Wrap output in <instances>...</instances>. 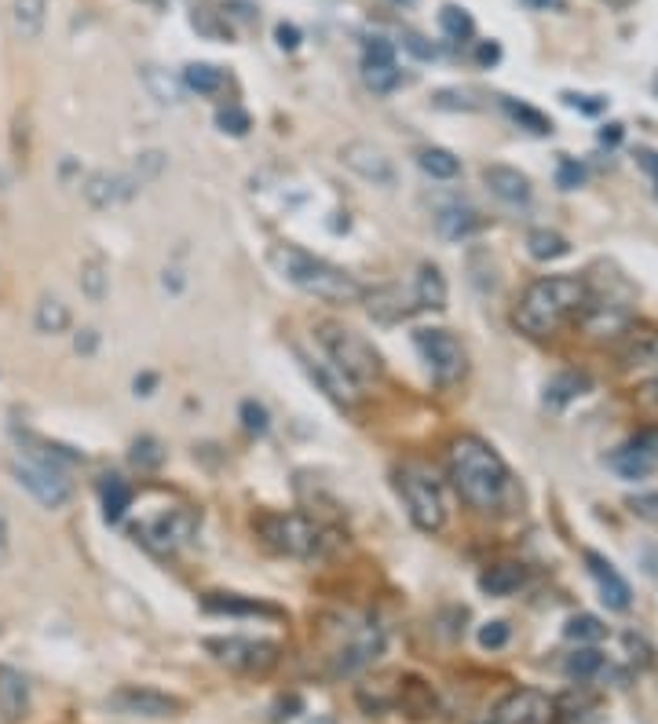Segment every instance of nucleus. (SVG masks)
I'll use <instances>...</instances> for the list:
<instances>
[{
	"mask_svg": "<svg viewBox=\"0 0 658 724\" xmlns=\"http://www.w3.org/2000/svg\"><path fill=\"white\" fill-rule=\"evenodd\" d=\"M479 644L490 651L505 648V644H509V626H505V622H487V626L479 629Z\"/></svg>",
	"mask_w": 658,
	"mask_h": 724,
	"instance_id": "50",
	"label": "nucleus"
},
{
	"mask_svg": "<svg viewBox=\"0 0 658 724\" xmlns=\"http://www.w3.org/2000/svg\"><path fill=\"white\" fill-rule=\"evenodd\" d=\"M96 348H99V333L88 326V330H81L74 337V352L77 355H96Z\"/></svg>",
	"mask_w": 658,
	"mask_h": 724,
	"instance_id": "55",
	"label": "nucleus"
},
{
	"mask_svg": "<svg viewBox=\"0 0 658 724\" xmlns=\"http://www.w3.org/2000/svg\"><path fill=\"white\" fill-rule=\"evenodd\" d=\"M362 297H366V311L373 315V322H381V326H395L417 311L414 293H406L403 286H377Z\"/></svg>",
	"mask_w": 658,
	"mask_h": 724,
	"instance_id": "16",
	"label": "nucleus"
},
{
	"mask_svg": "<svg viewBox=\"0 0 658 724\" xmlns=\"http://www.w3.org/2000/svg\"><path fill=\"white\" fill-rule=\"evenodd\" d=\"M384 651V633L381 626H359L351 633V640L333 655V677H351L362 666H370Z\"/></svg>",
	"mask_w": 658,
	"mask_h": 724,
	"instance_id": "15",
	"label": "nucleus"
},
{
	"mask_svg": "<svg viewBox=\"0 0 658 724\" xmlns=\"http://www.w3.org/2000/svg\"><path fill=\"white\" fill-rule=\"evenodd\" d=\"M658 370V330L655 326H629L622 344V370Z\"/></svg>",
	"mask_w": 658,
	"mask_h": 724,
	"instance_id": "21",
	"label": "nucleus"
},
{
	"mask_svg": "<svg viewBox=\"0 0 658 724\" xmlns=\"http://www.w3.org/2000/svg\"><path fill=\"white\" fill-rule=\"evenodd\" d=\"M139 77H143L147 92L158 99L161 107H180L183 103V92H187V88H183V77L169 74V70H161V66L154 63L139 66Z\"/></svg>",
	"mask_w": 658,
	"mask_h": 724,
	"instance_id": "25",
	"label": "nucleus"
},
{
	"mask_svg": "<svg viewBox=\"0 0 658 724\" xmlns=\"http://www.w3.org/2000/svg\"><path fill=\"white\" fill-rule=\"evenodd\" d=\"M501 107H505V114H509L516 125L527 128V132H534V136H549L552 132V121L545 118L542 110L527 107V103H516V99H501Z\"/></svg>",
	"mask_w": 658,
	"mask_h": 724,
	"instance_id": "39",
	"label": "nucleus"
},
{
	"mask_svg": "<svg viewBox=\"0 0 658 724\" xmlns=\"http://www.w3.org/2000/svg\"><path fill=\"white\" fill-rule=\"evenodd\" d=\"M202 607L209 615H271L278 618L282 611L271 604H260V600H242V597H231V593H209L202 600Z\"/></svg>",
	"mask_w": 658,
	"mask_h": 724,
	"instance_id": "29",
	"label": "nucleus"
},
{
	"mask_svg": "<svg viewBox=\"0 0 658 724\" xmlns=\"http://www.w3.org/2000/svg\"><path fill=\"white\" fill-rule=\"evenodd\" d=\"M523 582H527V567L523 564H494L490 571L479 575V589H483L487 597H509Z\"/></svg>",
	"mask_w": 658,
	"mask_h": 724,
	"instance_id": "27",
	"label": "nucleus"
},
{
	"mask_svg": "<svg viewBox=\"0 0 658 724\" xmlns=\"http://www.w3.org/2000/svg\"><path fill=\"white\" fill-rule=\"evenodd\" d=\"M640 403L648 406V410H655L658 414V373L655 377H651L648 384H644V388H640Z\"/></svg>",
	"mask_w": 658,
	"mask_h": 724,
	"instance_id": "58",
	"label": "nucleus"
},
{
	"mask_svg": "<svg viewBox=\"0 0 658 724\" xmlns=\"http://www.w3.org/2000/svg\"><path fill=\"white\" fill-rule=\"evenodd\" d=\"M446 465H450V480L457 494L472 505V509H498L505 494H509V469L501 454L479 436H457L446 447Z\"/></svg>",
	"mask_w": 658,
	"mask_h": 724,
	"instance_id": "1",
	"label": "nucleus"
},
{
	"mask_svg": "<svg viewBox=\"0 0 658 724\" xmlns=\"http://www.w3.org/2000/svg\"><path fill=\"white\" fill-rule=\"evenodd\" d=\"M275 37H278V48H286V52L300 48V30L293 26V22H278V26H275Z\"/></svg>",
	"mask_w": 658,
	"mask_h": 724,
	"instance_id": "52",
	"label": "nucleus"
},
{
	"mask_svg": "<svg viewBox=\"0 0 658 724\" xmlns=\"http://www.w3.org/2000/svg\"><path fill=\"white\" fill-rule=\"evenodd\" d=\"M256 531L275 553L297 556V560L319 556L322 545H326V531L304 512H267L256 520Z\"/></svg>",
	"mask_w": 658,
	"mask_h": 724,
	"instance_id": "5",
	"label": "nucleus"
},
{
	"mask_svg": "<svg viewBox=\"0 0 658 724\" xmlns=\"http://www.w3.org/2000/svg\"><path fill=\"white\" fill-rule=\"evenodd\" d=\"M315 724H333V721H329V717H319V721H315Z\"/></svg>",
	"mask_w": 658,
	"mask_h": 724,
	"instance_id": "63",
	"label": "nucleus"
},
{
	"mask_svg": "<svg viewBox=\"0 0 658 724\" xmlns=\"http://www.w3.org/2000/svg\"><path fill=\"white\" fill-rule=\"evenodd\" d=\"M128 505H132V487L121 476H107V483H103V516L110 523H117L125 516Z\"/></svg>",
	"mask_w": 658,
	"mask_h": 724,
	"instance_id": "38",
	"label": "nucleus"
},
{
	"mask_svg": "<svg viewBox=\"0 0 658 724\" xmlns=\"http://www.w3.org/2000/svg\"><path fill=\"white\" fill-rule=\"evenodd\" d=\"M414 348L421 352V359L428 362L432 377H436L443 388L457 384L468 373V355L450 330H417Z\"/></svg>",
	"mask_w": 658,
	"mask_h": 724,
	"instance_id": "7",
	"label": "nucleus"
},
{
	"mask_svg": "<svg viewBox=\"0 0 658 724\" xmlns=\"http://www.w3.org/2000/svg\"><path fill=\"white\" fill-rule=\"evenodd\" d=\"M11 560V520H8V509L0 505V567Z\"/></svg>",
	"mask_w": 658,
	"mask_h": 724,
	"instance_id": "53",
	"label": "nucleus"
},
{
	"mask_svg": "<svg viewBox=\"0 0 658 724\" xmlns=\"http://www.w3.org/2000/svg\"><path fill=\"white\" fill-rule=\"evenodd\" d=\"M439 30H443L450 41H468V37L476 33V19H472L461 4H443V8H439Z\"/></svg>",
	"mask_w": 658,
	"mask_h": 724,
	"instance_id": "37",
	"label": "nucleus"
},
{
	"mask_svg": "<svg viewBox=\"0 0 658 724\" xmlns=\"http://www.w3.org/2000/svg\"><path fill=\"white\" fill-rule=\"evenodd\" d=\"M132 465L136 469H143V472H154V469H161V461H165V450H161V443L154 436H139L136 443H132Z\"/></svg>",
	"mask_w": 658,
	"mask_h": 724,
	"instance_id": "41",
	"label": "nucleus"
},
{
	"mask_svg": "<svg viewBox=\"0 0 658 724\" xmlns=\"http://www.w3.org/2000/svg\"><path fill=\"white\" fill-rule=\"evenodd\" d=\"M0 191H4V176H0Z\"/></svg>",
	"mask_w": 658,
	"mask_h": 724,
	"instance_id": "64",
	"label": "nucleus"
},
{
	"mask_svg": "<svg viewBox=\"0 0 658 724\" xmlns=\"http://www.w3.org/2000/svg\"><path fill=\"white\" fill-rule=\"evenodd\" d=\"M77 286L92 304H103L110 297V264L103 256H88L81 264V275H77Z\"/></svg>",
	"mask_w": 658,
	"mask_h": 724,
	"instance_id": "31",
	"label": "nucleus"
},
{
	"mask_svg": "<svg viewBox=\"0 0 658 724\" xmlns=\"http://www.w3.org/2000/svg\"><path fill=\"white\" fill-rule=\"evenodd\" d=\"M143 191L139 180L132 172H110V169H96L88 172V180L81 183V194L92 209H114V205L132 202L136 194Z\"/></svg>",
	"mask_w": 658,
	"mask_h": 724,
	"instance_id": "14",
	"label": "nucleus"
},
{
	"mask_svg": "<svg viewBox=\"0 0 658 724\" xmlns=\"http://www.w3.org/2000/svg\"><path fill=\"white\" fill-rule=\"evenodd\" d=\"M44 19H48V0H15L11 4V26L22 41H37L44 33Z\"/></svg>",
	"mask_w": 658,
	"mask_h": 724,
	"instance_id": "26",
	"label": "nucleus"
},
{
	"mask_svg": "<svg viewBox=\"0 0 658 724\" xmlns=\"http://www.w3.org/2000/svg\"><path fill=\"white\" fill-rule=\"evenodd\" d=\"M11 476L19 480V487L30 490L33 498L44 505V509H63L66 501L74 498V487H70V480H66L59 469H52V465H37V461H15V465H11Z\"/></svg>",
	"mask_w": 658,
	"mask_h": 724,
	"instance_id": "10",
	"label": "nucleus"
},
{
	"mask_svg": "<svg viewBox=\"0 0 658 724\" xmlns=\"http://www.w3.org/2000/svg\"><path fill=\"white\" fill-rule=\"evenodd\" d=\"M107 706L114 710V714L147 717V721H161V717L183 714V699L158 692V688H143V684H125V688L110 692Z\"/></svg>",
	"mask_w": 658,
	"mask_h": 724,
	"instance_id": "9",
	"label": "nucleus"
},
{
	"mask_svg": "<svg viewBox=\"0 0 658 724\" xmlns=\"http://www.w3.org/2000/svg\"><path fill=\"white\" fill-rule=\"evenodd\" d=\"M585 564H589V575L596 578V586H600V600H604L611 611H629L633 604V589L629 582L615 571L611 560H604L600 553H585Z\"/></svg>",
	"mask_w": 658,
	"mask_h": 724,
	"instance_id": "18",
	"label": "nucleus"
},
{
	"mask_svg": "<svg viewBox=\"0 0 658 724\" xmlns=\"http://www.w3.org/2000/svg\"><path fill=\"white\" fill-rule=\"evenodd\" d=\"M161 286L172 289V293H180V289H183V275H180V271H165V278H161Z\"/></svg>",
	"mask_w": 658,
	"mask_h": 724,
	"instance_id": "60",
	"label": "nucleus"
},
{
	"mask_svg": "<svg viewBox=\"0 0 658 724\" xmlns=\"http://www.w3.org/2000/svg\"><path fill=\"white\" fill-rule=\"evenodd\" d=\"M340 165L355 172L359 180L373 183V187H392L395 183L392 158H388L377 143H370V139H351V143H344V147H340Z\"/></svg>",
	"mask_w": 658,
	"mask_h": 724,
	"instance_id": "11",
	"label": "nucleus"
},
{
	"mask_svg": "<svg viewBox=\"0 0 658 724\" xmlns=\"http://www.w3.org/2000/svg\"><path fill=\"white\" fill-rule=\"evenodd\" d=\"M191 22H194V30H202L205 37H213V41H223V37H231V26L216 19V11H209V8H198V11H194Z\"/></svg>",
	"mask_w": 658,
	"mask_h": 724,
	"instance_id": "46",
	"label": "nucleus"
},
{
	"mask_svg": "<svg viewBox=\"0 0 658 724\" xmlns=\"http://www.w3.org/2000/svg\"><path fill=\"white\" fill-rule=\"evenodd\" d=\"M216 125H220V132H231V136H245L249 128H253V118H249V110L242 107H220L216 110Z\"/></svg>",
	"mask_w": 658,
	"mask_h": 724,
	"instance_id": "45",
	"label": "nucleus"
},
{
	"mask_svg": "<svg viewBox=\"0 0 658 724\" xmlns=\"http://www.w3.org/2000/svg\"><path fill=\"white\" fill-rule=\"evenodd\" d=\"M523 4H531V8H563V0H523Z\"/></svg>",
	"mask_w": 658,
	"mask_h": 724,
	"instance_id": "62",
	"label": "nucleus"
},
{
	"mask_svg": "<svg viewBox=\"0 0 658 724\" xmlns=\"http://www.w3.org/2000/svg\"><path fill=\"white\" fill-rule=\"evenodd\" d=\"M563 633H567L571 640H578V644H596V640L607 637V626L596 615H574Z\"/></svg>",
	"mask_w": 658,
	"mask_h": 724,
	"instance_id": "42",
	"label": "nucleus"
},
{
	"mask_svg": "<svg viewBox=\"0 0 658 724\" xmlns=\"http://www.w3.org/2000/svg\"><path fill=\"white\" fill-rule=\"evenodd\" d=\"M198 534V512L194 509H169L165 516L158 520H150L139 538L150 545V549H158V553H176L180 545H187Z\"/></svg>",
	"mask_w": 658,
	"mask_h": 724,
	"instance_id": "13",
	"label": "nucleus"
},
{
	"mask_svg": "<svg viewBox=\"0 0 658 724\" xmlns=\"http://www.w3.org/2000/svg\"><path fill=\"white\" fill-rule=\"evenodd\" d=\"M183 88L198 96H220L227 88V74L213 63H187L183 66Z\"/></svg>",
	"mask_w": 658,
	"mask_h": 724,
	"instance_id": "30",
	"label": "nucleus"
},
{
	"mask_svg": "<svg viewBox=\"0 0 658 724\" xmlns=\"http://www.w3.org/2000/svg\"><path fill=\"white\" fill-rule=\"evenodd\" d=\"M315 337H319V344L326 348L329 362H333L355 388H366V384L381 381L384 373L381 355L373 352L366 337H359V333L340 326V322H319V333H315Z\"/></svg>",
	"mask_w": 658,
	"mask_h": 724,
	"instance_id": "4",
	"label": "nucleus"
},
{
	"mask_svg": "<svg viewBox=\"0 0 658 724\" xmlns=\"http://www.w3.org/2000/svg\"><path fill=\"white\" fill-rule=\"evenodd\" d=\"M483 183H487L490 194L501 198L505 205H523L531 198V180H527L520 169H512V165H487V169H483Z\"/></svg>",
	"mask_w": 658,
	"mask_h": 724,
	"instance_id": "20",
	"label": "nucleus"
},
{
	"mask_svg": "<svg viewBox=\"0 0 658 724\" xmlns=\"http://www.w3.org/2000/svg\"><path fill=\"white\" fill-rule=\"evenodd\" d=\"M585 392H589V377L574 370H563L545 384V406H549V410H563V406L574 403V399Z\"/></svg>",
	"mask_w": 658,
	"mask_h": 724,
	"instance_id": "28",
	"label": "nucleus"
},
{
	"mask_svg": "<svg viewBox=\"0 0 658 724\" xmlns=\"http://www.w3.org/2000/svg\"><path fill=\"white\" fill-rule=\"evenodd\" d=\"M362 81L377 96H388V92L403 85V70L395 63L392 41H384V37H370L366 41V48H362Z\"/></svg>",
	"mask_w": 658,
	"mask_h": 724,
	"instance_id": "12",
	"label": "nucleus"
},
{
	"mask_svg": "<svg viewBox=\"0 0 658 724\" xmlns=\"http://www.w3.org/2000/svg\"><path fill=\"white\" fill-rule=\"evenodd\" d=\"M585 180V169L578 165L574 158H563L560 169H556V183H560L563 191H574V187H582Z\"/></svg>",
	"mask_w": 658,
	"mask_h": 724,
	"instance_id": "49",
	"label": "nucleus"
},
{
	"mask_svg": "<svg viewBox=\"0 0 658 724\" xmlns=\"http://www.w3.org/2000/svg\"><path fill=\"white\" fill-rule=\"evenodd\" d=\"M70 308H66L59 297H41V304H37V311H33V326H37V333H44V337H59V333L70 330Z\"/></svg>",
	"mask_w": 658,
	"mask_h": 724,
	"instance_id": "32",
	"label": "nucleus"
},
{
	"mask_svg": "<svg viewBox=\"0 0 658 724\" xmlns=\"http://www.w3.org/2000/svg\"><path fill=\"white\" fill-rule=\"evenodd\" d=\"M165 154H161V150H143V154H139L136 158V165H132V176H136L139 180V187H147V183H154L161 176V172H165Z\"/></svg>",
	"mask_w": 658,
	"mask_h": 724,
	"instance_id": "43",
	"label": "nucleus"
},
{
	"mask_svg": "<svg viewBox=\"0 0 658 724\" xmlns=\"http://www.w3.org/2000/svg\"><path fill=\"white\" fill-rule=\"evenodd\" d=\"M483 227V216L476 209H465V205H446L436 213V235L443 242H465Z\"/></svg>",
	"mask_w": 658,
	"mask_h": 724,
	"instance_id": "23",
	"label": "nucleus"
},
{
	"mask_svg": "<svg viewBox=\"0 0 658 724\" xmlns=\"http://www.w3.org/2000/svg\"><path fill=\"white\" fill-rule=\"evenodd\" d=\"M395 703L403 706V710H410V717H432V710H436V695H432V688H428L425 681L406 677L399 695H395Z\"/></svg>",
	"mask_w": 658,
	"mask_h": 724,
	"instance_id": "33",
	"label": "nucleus"
},
{
	"mask_svg": "<svg viewBox=\"0 0 658 724\" xmlns=\"http://www.w3.org/2000/svg\"><path fill=\"white\" fill-rule=\"evenodd\" d=\"M417 165H421L432 180H457V176H461V158L446 147H425L417 154Z\"/></svg>",
	"mask_w": 658,
	"mask_h": 724,
	"instance_id": "34",
	"label": "nucleus"
},
{
	"mask_svg": "<svg viewBox=\"0 0 658 724\" xmlns=\"http://www.w3.org/2000/svg\"><path fill=\"white\" fill-rule=\"evenodd\" d=\"M600 670H604V655L593 648L574 651L571 659H567V677H574V681H593Z\"/></svg>",
	"mask_w": 658,
	"mask_h": 724,
	"instance_id": "40",
	"label": "nucleus"
},
{
	"mask_svg": "<svg viewBox=\"0 0 658 724\" xmlns=\"http://www.w3.org/2000/svg\"><path fill=\"white\" fill-rule=\"evenodd\" d=\"M611 469L615 472H622L626 480H644L651 469H655V458H651V450H644V447H622V450H615L611 454Z\"/></svg>",
	"mask_w": 658,
	"mask_h": 724,
	"instance_id": "35",
	"label": "nucleus"
},
{
	"mask_svg": "<svg viewBox=\"0 0 658 724\" xmlns=\"http://www.w3.org/2000/svg\"><path fill=\"white\" fill-rule=\"evenodd\" d=\"M271 267L286 278L289 286H297L300 293H308V297L326 300V304H355V300H362V293H366L355 275H348L344 267L329 264L322 256H311L308 249H300V245H289V242L271 245Z\"/></svg>",
	"mask_w": 658,
	"mask_h": 724,
	"instance_id": "2",
	"label": "nucleus"
},
{
	"mask_svg": "<svg viewBox=\"0 0 658 724\" xmlns=\"http://www.w3.org/2000/svg\"><path fill=\"white\" fill-rule=\"evenodd\" d=\"M501 724H552V703L534 688H520L498 706Z\"/></svg>",
	"mask_w": 658,
	"mask_h": 724,
	"instance_id": "17",
	"label": "nucleus"
},
{
	"mask_svg": "<svg viewBox=\"0 0 658 724\" xmlns=\"http://www.w3.org/2000/svg\"><path fill=\"white\" fill-rule=\"evenodd\" d=\"M527 249H531L534 260H560V256L571 253V242L560 235V231H549V227H538L527 235Z\"/></svg>",
	"mask_w": 658,
	"mask_h": 724,
	"instance_id": "36",
	"label": "nucleus"
},
{
	"mask_svg": "<svg viewBox=\"0 0 658 724\" xmlns=\"http://www.w3.org/2000/svg\"><path fill=\"white\" fill-rule=\"evenodd\" d=\"M238 417H242V425L249 436H264L267 428H271V414H267L264 403H256V399H245L242 406H238Z\"/></svg>",
	"mask_w": 658,
	"mask_h": 724,
	"instance_id": "44",
	"label": "nucleus"
},
{
	"mask_svg": "<svg viewBox=\"0 0 658 724\" xmlns=\"http://www.w3.org/2000/svg\"><path fill=\"white\" fill-rule=\"evenodd\" d=\"M300 362H304V370L311 373V381L319 384L322 392L333 399L337 406H355V399H359V388L344 377V373L333 366V362H315V359H308V355H300Z\"/></svg>",
	"mask_w": 658,
	"mask_h": 724,
	"instance_id": "19",
	"label": "nucleus"
},
{
	"mask_svg": "<svg viewBox=\"0 0 658 724\" xmlns=\"http://www.w3.org/2000/svg\"><path fill=\"white\" fill-rule=\"evenodd\" d=\"M30 710V681L11 666H0V714L8 724H19Z\"/></svg>",
	"mask_w": 658,
	"mask_h": 724,
	"instance_id": "22",
	"label": "nucleus"
},
{
	"mask_svg": "<svg viewBox=\"0 0 658 724\" xmlns=\"http://www.w3.org/2000/svg\"><path fill=\"white\" fill-rule=\"evenodd\" d=\"M618 139H622V125H607L604 132H600V143H611V147H615Z\"/></svg>",
	"mask_w": 658,
	"mask_h": 724,
	"instance_id": "61",
	"label": "nucleus"
},
{
	"mask_svg": "<svg viewBox=\"0 0 658 724\" xmlns=\"http://www.w3.org/2000/svg\"><path fill=\"white\" fill-rule=\"evenodd\" d=\"M589 300V289H585L582 278L574 275H549L538 278L527 286V293L516 304V326H520L527 337H549L563 326V322L578 315Z\"/></svg>",
	"mask_w": 658,
	"mask_h": 724,
	"instance_id": "3",
	"label": "nucleus"
},
{
	"mask_svg": "<svg viewBox=\"0 0 658 724\" xmlns=\"http://www.w3.org/2000/svg\"><path fill=\"white\" fill-rule=\"evenodd\" d=\"M637 165L651 176V183L658 187V150H648V147H637Z\"/></svg>",
	"mask_w": 658,
	"mask_h": 724,
	"instance_id": "56",
	"label": "nucleus"
},
{
	"mask_svg": "<svg viewBox=\"0 0 658 724\" xmlns=\"http://www.w3.org/2000/svg\"><path fill=\"white\" fill-rule=\"evenodd\" d=\"M403 48H406V52H410V55H417V59H425V63H428V59H436V55H439L436 44L428 41V37H421V33H414V30H406V33H403Z\"/></svg>",
	"mask_w": 658,
	"mask_h": 724,
	"instance_id": "48",
	"label": "nucleus"
},
{
	"mask_svg": "<svg viewBox=\"0 0 658 724\" xmlns=\"http://www.w3.org/2000/svg\"><path fill=\"white\" fill-rule=\"evenodd\" d=\"M154 384H158V377H154V373H143V377H136V395H154Z\"/></svg>",
	"mask_w": 658,
	"mask_h": 724,
	"instance_id": "59",
	"label": "nucleus"
},
{
	"mask_svg": "<svg viewBox=\"0 0 658 724\" xmlns=\"http://www.w3.org/2000/svg\"><path fill=\"white\" fill-rule=\"evenodd\" d=\"M399 494L406 501V512L414 520L417 531L439 534L446 527V505L439 494V483L421 469H403L399 472Z\"/></svg>",
	"mask_w": 658,
	"mask_h": 724,
	"instance_id": "6",
	"label": "nucleus"
},
{
	"mask_svg": "<svg viewBox=\"0 0 658 724\" xmlns=\"http://www.w3.org/2000/svg\"><path fill=\"white\" fill-rule=\"evenodd\" d=\"M498 59H501V48H498L494 41H483V44L476 48V63H479V66H494Z\"/></svg>",
	"mask_w": 658,
	"mask_h": 724,
	"instance_id": "57",
	"label": "nucleus"
},
{
	"mask_svg": "<svg viewBox=\"0 0 658 724\" xmlns=\"http://www.w3.org/2000/svg\"><path fill=\"white\" fill-rule=\"evenodd\" d=\"M563 103L582 107L585 114H600V110H604V99H600V96H574V92H563Z\"/></svg>",
	"mask_w": 658,
	"mask_h": 724,
	"instance_id": "54",
	"label": "nucleus"
},
{
	"mask_svg": "<svg viewBox=\"0 0 658 724\" xmlns=\"http://www.w3.org/2000/svg\"><path fill=\"white\" fill-rule=\"evenodd\" d=\"M205 648L213 651L216 662L231 666L238 673H256L264 677L278 666V644L275 640H253V637H209Z\"/></svg>",
	"mask_w": 658,
	"mask_h": 724,
	"instance_id": "8",
	"label": "nucleus"
},
{
	"mask_svg": "<svg viewBox=\"0 0 658 724\" xmlns=\"http://www.w3.org/2000/svg\"><path fill=\"white\" fill-rule=\"evenodd\" d=\"M414 300H417V308H425V311H443L446 308V300H450V286H446L443 271H439L436 264L417 267Z\"/></svg>",
	"mask_w": 658,
	"mask_h": 724,
	"instance_id": "24",
	"label": "nucleus"
},
{
	"mask_svg": "<svg viewBox=\"0 0 658 724\" xmlns=\"http://www.w3.org/2000/svg\"><path fill=\"white\" fill-rule=\"evenodd\" d=\"M439 110H476L479 103H472L468 99V92H457V88H443V92H436V99H432Z\"/></svg>",
	"mask_w": 658,
	"mask_h": 724,
	"instance_id": "47",
	"label": "nucleus"
},
{
	"mask_svg": "<svg viewBox=\"0 0 658 724\" xmlns=\"http://www.w3.org/2000/svg\"><path fill=\"white\" fill-rule=\"evenodd\" d=\"M629 509L637 512L640 520L658 523V494H637V498H629Z\"/></svg>",
	"mask_w": 658,
	"mask_h": 724,
	"instance_id": "51",
	"label": "nucleus"
}]
</instances>
